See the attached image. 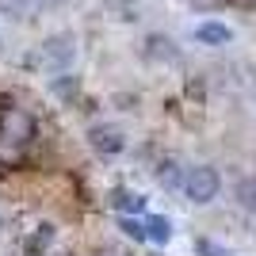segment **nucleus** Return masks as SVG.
Segmentation results:
<instances>
[{
  "mask_svg": "<svg viewBox=\"0 0 256 256\" xmlns=\"http://www.w3.org/2000/svg\"><path fill=\"white\" fill-rule=\"evenodd\" d=\"M218 188H222V180H218V172L210 168V164H195L188 176H184V192H188V199L192 203H210L214 195H218Z\"/></svg>",
  "mask_w": 256,
  "mask_h": 256,
  "instance_id": "obj_1",
  "label": "nucleus"
},
{
  "mask_svg": "<svg viewBox=\"0 0 256 256\" xmlns=\"http://www.w3.org/2000/svg\"><path fill=\"white\" fill-rule=\"evenodd\" d=\"M34 134V118L27 115V111H20V107H8L4 115H0V138L4 142H16V146H23V142H31Z\"/></svg>",
  "mask_w": 256,
  "mask_h": 256,
  "instance_id": "obj_2",
  "label": "nucleus"
},
{
  "mask_svg": "<svg viewBox=\"0 0 256 256\" xmlns=\"http://www.w3.org/2000/svg\"><path fill=\"white\" fill-rule=\"evenodd\" d=\"M88 142H92V150L100 153V157H118V153L126 150V134L118 126H111V122H100V126L88 130Z\"/></svg>",
  "mask_w": 256,
  "mask_h": 256,
  "instance_id": "obj_3",
  "label": "nucleus"
},
{
  "mask_svg": "<svg viewBox=\"0 0 256 256\" xmlns=\"http://www.w3.org/2000/svg\"><path fill=\"white\" fill-rule=\"evenodd\" d=\"M42 54H46L50 65H69L73 62V34H50L46 46H42Z\"/></svg>",
  "mask_w": 256,
  "mask_h": 256,
  "instance_id": "obj_4",
  "label": "nucleus"
},
{
  "mask_svg": "<svg viewBox=\"0 0 256 256\" xmlns=\"http://www.w3.org/2000/svg\"><path fill=\"white\" fill-rule=\"evenodd\" d=\"M111 206H115L118 214H142L146 210V195L130 192V188H115V192H111Z\"/></svg>",
  "mask_w": 256,
  "mask_h": 256,
  "instance_id": "obj_5",
  "label": "nucleus"
},
{
  "mask_svg": "<svg viewBox=\"0 0 256 256\" xmlns=\"http://www.w3.org/2000/svg\"><path fill=\"white\" fill-rule=\"evenodd\" d=\"M195 38H199V42H206V46H226L230 42V38H234V31H230V27H226V23H199V27H195Z\"/></svg>",
  "mask_w": 256,
  "mask_h": 256,
  "instance_id": "obj_6",
  "label": "nucleus"
},
{
  "mask_svg": "<svg viewBox=\"0 0 256 256\" xmlns=\"http://www.w3.org/2000/svg\"><path fill=\"white\" fill-rule=\"evenodd\" d=\"M146 58H157V62H176L180 54H176V42L164 38V34H150L146 38Z\"/></svg>",
  "mask_w": 256,
  "mask_h": 256,
  "instance_id": "obj_7",
  "label": "nucleus"
},
{
  "mask_svg": "<svg viewBox=\"0 0 256 256\" xmlns=\"http://www.w3.org/2000/svg\"><path fill=\"white\" fill-rule=\"evenodd\" d=\"M168 237H172V222L164 218V214H153V218H146V241L168 245Z\"/></svg>",
  "mask_w": 256,
  "mask_h": 256,
  "instance_id": "obj_8",
  "label": "nucleus"
},
{
  "mask_svg": "<svg viewBox=\"0 0 256 256\" xmlns=\"http://www.w3.org/2000/svg\"><path fill=\"white\" fill-rule=\"evenodd\" d=\"M50 241H54V226H38V234L27 237V252H31V256L46 252V248H50Z\"/></svg>",
  "mask_w": 256,
  "mask_h": 256,
  "instance_id": "obj_9",
  "label": "nucleus"
},
{
  "mask_svg": "<svg viewBox=\"0 0 256 256\" xmlns=\"http://www.w3.org/2000/svg\"><path fill=\"white\" fill-rule=\"evenodd\" d=\"M118 230H122L130 241H146V222H138L134 214H118Z\"/></svg>",
  "mask_w": 256,
  "mask_h": 256,
  "instance_id": "obj_10",
  "label": "nucleus"
},
{
  "mask_svg": "<svg viewBox=\"0 0 256 256\" xmlns=\"http://www.w3.org/2000/svg\"><path fill=\"white\" fill-rule=\"evenodd\" d=\"M234 195H237V203L245 206V210H252V214H256V180H241Z\"/></svg>",
  "mask_w": 256,
  "mask_h": 256,
  "instance_id": "obj_11",
  "label": "nucleus"
},
{
  "mask_svg": "<svg viewBox=\"0 0 256 256\" xmlns=\"http://www.w3.org/2000/svg\"><path fill=\"white\" fill-rule=\"evenodd\" d=\"M0 16L23 20V16H27V0H0Z\"/></svg>",
  "mask_w": 256,
  "mask_h": 256,
  "instance_id": "obj_12",
  "label": "nucleus"
},
{
  "mask_svg": "<svg viewBox=\"0 0 256 256\" xmlns=\"http://www.w3.org/2000/svg\"><path fill=\"white\" fill-rule=\"evenodd\" d=\"M50 92H54V96H73V92H76V76H69V73L58 76V80L50 84Z\"/></svg>",
  "mask_w": 256,
  "mask_h": 256,
  "instance_id": "obj_13",
  "label": "nucleus"
},
{
  "mask_svg": "<svg viewBox=\"0 0 256 256\" xmlns=\"http://www.w3.org/2000/svg\"><path fill=\"white\" fill-rule=\"evenodd\" d=\"M134 4H138V0H107V8L115 12L118 20H134Z\"/></svg>",
  "mask_w": 256,
  "mask_h": 256,
  "instance_id": "obj_14",
  "label": "nucleus"
},
{
  "mask_svg": "<svg viewBox=\"0 0 256 256\" xmlns=\"http://www.w3.org/2000/svg\"><path fill=\"white\" fill-rule=\"evenodd\" d=\"M157 176H160V184H164V188H176V184H184L172 160H164V164H160V172H157Z\"/></svg>",
  "mask_w": 256,
  "mask_h": 256,
  "instance_id": "obj_15",
  "label": "nucleus"
},
{
  "mask_svg": "<svg viewBox=\"0 0 256 256\" xmlns=\"http://www.w3.org/2000/svg\"><path fill=\"white\" fill-rule=\"evenodd\" d=\"M199 252H203V256H226L222 248H218V245H210V241H199Z\"/></svg>",
  "mask_w": 256,
  "mask_h": 256,
  "instance_id": "obj_16",
  "label": "nucleus"
},
{
  "mask_svg": "<svg viewBox=\"0 0 256 256\" xmlns=\"http://www.w3.org/2000/svg\"><path fill=\"white\" fill-rule=\"evenodd\" d=\"M8 107H12V96H0V115H4Z\"/></svg>",
  "mask_w": 256,
  "mask_h": 256,
  "instance_id": "obj_17",
  "label": "nucleus"
},
{
  "mask_svg": "<svg viewBox=\"0 0 256 256\" xmlns=\"http://www.w3.org/2000/svg\"><path fill=\"white\" fill-rule=\"evenodd\" d=\"M42 8H58V4H65V0H38Z\"/></svg>",
  "mask_w": 256,
  "mask_h": 256,
  "instance_id": "obj_18",
  "label": "nucleus"
},
{
  "mask_svg": "<svg viewBox=\"0 0 256 256\" xmlns=\"http://www.w3.org/2000/svg\"><path fill=\"white\" fill-rule=\"evenodd\" d=\"M0 50H4V46H0Z\"/></svg>",
  "mask_w": 256,
  "mask_h": 256,
  "instance_id": "obj_19",
  "label": "nucleus"
}]
</instances>
